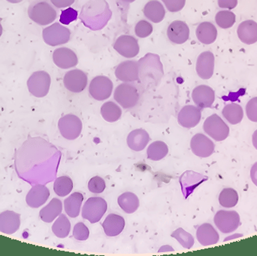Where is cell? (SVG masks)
I'll use <instances>...</instances> for the list:
<instances>
[{
  "label": "cell",
  "instance_id": "6da1fadb",
  "mask_svg": "<svg viewBox=\"0 0 257 256\" xmlns=\"http://www.w3.org/2000/svg\"><path fill=\"white\" fill-rule=\"evenodd\" d=\"M54 153L55 148L43 138H29L15 153L18 177L31 186L45 184L50 180V163Z\"/></svg>",
  "mask_w": 257,
  "mask_h": 256
},
{
  "label": "cell",
  "instance_id": "7a4b0ae2",
  "mask_svg": "<svg viewBox=\"0 0 257 256\" xmlns=\"http://www.w3.org/2000/svg\"><path fill=\"white\" fill-rule=\"evenodd\" d=\"M111 16L112 12L105 0H90L83 6L80 19L86 27L97 31L107 25Z\"/></svg>",
  "mask_w": 257,
  "mask_h": 256
},
{
  "label": "cell",
  "instance_id": "3957f363",
  "mask_svg": "<svg viewBox=\"0 0 257 256\" xmlns=\"http://www.w3.org/2000/svg\"><path fill=\"white\" fill-rule=\"evenodd\" d=\"M139 79L145 86H157L164 75L160 56L148 53L138 62Z\"/></svg>",
  "mask_w": 257,
  "mask_h": 256
},
{
  "label": "cell",
  "instance_id": "277c9868",
  "mask_svg": "<svg viewBox=\"0 0 257 256\" xmlns=\"http://www.w3.org/2000/svg\"><path fill=\"white\" fill-rule=\"evenodd\" d=\"M28 16L36 24L45 26L55 21L57 13L48 2L38 0L33 2L29 6Z\"/></svg>",
  "mask_w": 257,
  "mask_h": 256
},
{
  "label": "cell",
  "instance_id": "5b68a950",
  "mask_svg": "<svg viewBox=\"0 0 257 256\" xmlns=\"http://www.w3.org/2000/svg\"><path fill=\"white\" fill-rule=\"evenodd\" d=\"M108 204L106 201L101 197H92L88 198L83 206L81 215L84 219L90 223L99 222L106 213Z\"/></svg>",
  "mask_w": 257,
  "mask_h": 256
},
{
  "label": "cell",
  "instance_id": "8992f818",
  "mask_svg": "<svg viewBox=\"0 0 257 256\" xmlns=\"http://www.w3.org/2000/svg\"><path fill=\"white\" fill-rule=\"evenodd\" d=\"M51 78L49 74L45 71L33 72L27 81L29 91L35 97L42 98L49 93Z\"/></svg>",
  "mask_w": 257,
  "mask_h": 256
},
{
  "label": "cell",
  "instance_id": "52a82bcc",
  "mask_svg": "<svg viewBox=\"0 0 257 256\" xmlns=\"http://www.w3.org/2000/svg\"><path fill=\"white\" fill-rule=\"evenodd\" d=\"M114 100L124 109L134 108L139 101V90L133 84L123 83L117 86L114 90Z\"/></svg>",
  "mask_w": 257,
  "mask_h": 256
},
{
  "label": "cell",
  "instance_id": "ba28073f",
  "mask_svg": "<svg viewBox=\"0 0 257 256\" xmlns=\"http://www.w3.org/2000/svg\"><path fill=\"white\" fill-rule=\"evenodd\" d=\"M203 129L205 133L216 141L226 140L229 135V128L223 119L214 114L204 122Z\"/></svg>",
  "mask_w": 257,
  "mask_h": 256
},
{
  "label": "cell",
  "instance_id": "9c48e42d",
  "mask_svg": "<svg viewBox=\"0 0 257 256\" xmlns=\"http://www.w3.org/2000/svg\"><path fill=\"white\" fill-rule=\"evenodd\" d=\"M214 222L223 234L234 232L241 225L239 214L234 210H219L214 216Z\"/></svg>",
  "mask_w": 257,
  "mask_h": 256
},
{
  "label": "cell",
  "instance_id": "30bf717a",
  "mask_svg": "<svg viewBox=\"0 0 257 256\" xmlns=\"http://www.w3.org/2000/svg\"><path fill=\"white\" fill-rule=\"evenodd\" d=\"M58 129L63 138L73 141L81 135L82 122L79 117L74 114H66L59 120Z\"/></svg>",
  "mask_w": 257,
  "mask_h": 256
},
{
  "label": "cell",
  "instance_id": "8fae6325",
  "mask_svg": "<svg viewBox=\"0 0 257 256\" xmlns=\"http://www.w3.org/2000/svg\"><path fill=\"white\" fill-rule=\"evenodd\" d=\"M42 36L47 45L57 46L64 45L70 40L71 31L59 23H54L50 27L44 29Z\"/></svg>",
  "mask_w": 257,
  "mask_h": 256
},
{
  "label": "cell",
  "instance_id": "7c38bea8",
  "mask_svg": "<svg viewBox=\"0 0 257 256\" xmlns=\"http://www.w3.org/2000/svg\"><path fill=\"white\" fill-rule=\"evenodd\" d=\"M113 82L106 76H97L92 80L89 87L90 96L97 101H104L111 96L113 91Z\"/></svg>",
  "mask_w": 257,
  "mask_h": 256
},
{
  "label": "cell",
  "instance_id": "4fadbf2b",
  "mask_svg": "<svg viewBox=\"0 0 257 256\" xmlns=\"http://www.w3.org/2000/svg\"><path fill=\"white\" fill-rule=\"evenodd\" d=\"M88 78L87 74L80 69H74L66 72L63 78L65 87L72 93H79L87 87Z\"/></svg>",
  "mask_w": 257,
  "mask_h": 256
},
{
  "label": "cell",
  "instance_id": "5bb4252c",
  "mask_svg": "<svg viewBox=\"0 0 257 256\" xmlns=\"http://www.w3.org/2000/svg\"><path fill=\"white\" fill-rule=\"evenodd\" d=\"M190 148L193 154L201 158H207L214 153L215 145L204 134L197 133L192 138Z\"/></svg>",
  "mask_w": 257,
  "mask_h": 256
},
{
  "label": "cell",
  "instance_id": "9a60e30c",
  "mask_svg": "<svg viewBox=\"0 0 257 256\" xmlns=\"http://www.w3.org/2000/svg\"><path fill=\"white\" fill-rule=\"evenodd\" d=\"M114 48L118 54L126 58H133L139 53V45L137 39L128 35L120 36L116 40Z\"/></svg>",
  "mask_w": 257,
  "mask_h": 256
},
{
  "label": "cell",
  "instance_id": "2e32d148",
  "mask_svg": "<svg viewBox=\"0 0 257 256\" xmlns=\"http://www.w3.org/2000/svg\"><path fill=\"white\" fill-rule=\"evenodd\" d=\"M202 118V111L197 106L186 105L183 107L178 115L180 126L187 129L196 127Z\"/></svg>",
  "mask_w": 257,
  "mask_h": 256
},
{
  "label": "cell",
  "instance_id": "e0dca14e",
  "mask_svg": "<svg viewBox=\"0 0 257 256\" xmlns=\"http://www.w3.org/2000/svg\"><path fill=\"white\" fill-rule=\"evenodd\" d=\"M192 99L200 109L211 108L215 100V92L208 86H198L193 90Z\"/></svg>",
  "mask_w": 257,
  "mask_h": 256
},
{
  "label": "cell",
  "instance_id": "ac0fdd59",
  "mask_svg": "<svg viewBox=\"0 0 257 256\" xmlns=\"http://www.w3.org/2000/svg\"><path fill=\"white\" fill-rule=\"evenodd\" d=\"M115 76L125 83L135 82L139 80V64L134 60H126L116 68Z\"/></svg>",
  "mask_w": 257,
  "mask_h": 256
},
{
  "label": "cell",
  "instance_id": "d6986e66",
  "mask_svg": "<svg viewBox=\"0 0 257 256\" xmlns=\"http://www.w3.org/2000/svg\"><path fill=\"white\" fill-rule=\"evenodd\" d=\"M53 61L57 67L63 69H70L78 65L76 54L68 48H60L53 53Z\"/></svg>",
  "mask_w": 257,
  "mask_h": 256
},
{
  "label": "cell",
  "instance_id": "ffe728a7",
  "mask_svg": "<svg viewBox=\"0 0 257 256\" xmlns=\"http://www.w3.org/2000/svg\"><path fill=\"white\" fill-rule=\"evenodd\" d=\"M50 197V190L45 184L32 186L26 197L27 205L32 208H39L46 203Z\"/></svg>",
  "mask_w": 257,
  "mask_h": 256
},
{
  "label": "cell",
  "instance_id": "44dd1931",
  "mask_svg": "<svg viewBox=\"0 0 257 256\" xmlns=\"http://www.w3.org/2000/svg\"><path fill=\"white\" fill-rule=\"evenodd\" d=\"M214 61V54L211 51H205L199 56L196 61V70L199 78L208 80L213 76Z\"/></svg>",
  "mask_w": 257,
  "mask_h": 256
},
{
  "label": "cell",
  "instance_id": "7402d4cb",
  "mask_svg": "<svg viewBox=\"0 0 257 256\" xmlns=\"http://www.w3.org/2000/svg\"><path fill=\"white\" fill-rule=\"evenodd\" d=\"M167 36L171 42L182 45L190 38V29L184 21H173L168 28Z\"/></svg>",
  "mask_w": 257,
  "mask_h": 256
},
{
  "label": "cell",
  "instance_id": "603a6c76",
  "mask_svg": "<svg viewBox=\"0 0 257 256\" xmlns=\"http://www.w3.org/2000/svg\"><path fill=\"white\" fill-rule=\"evenodd\" d=\"M21 227V215L11 210L0 213V232L13 234Z\"/></svg>",
  "mask_w": 257,
  "mask_h": 256
},
{
  "label": "cell",
  "instance_id": "cb8c5ba5",
  "mask_svg": "<svg viewBox=\"0 0 257 256\" xmlns=\"http://www.w3.org/2000/svg\"><path fill=\"white\" fill-rule=\"evenodd\" d=\"M238 38L242 43L253 45L257 42V23L252 20L243 21L237 30Z\"/></svg>",
  "mask_w": 257,
  "mask_h": 256
},
{
  "label": "cell",
  "instance_id": "d4e9b609",
  "mask_svg": "<svg viewBox=\"0 0 257 256\" xmlns=\"http://www.w3.org/2000/svg\"><path fill=\"white\" fill-rule=\"evenodd\" d=\"M196 238L201 245L207 246L218 243L220 236L211 224L204 223L197 228Z\"/></svg>",
  "mask_w": 257,
  "mask_h": 256
},
{
  "label": "cell",
  "instance_id": "484cf974",
  "mask_svg": "<svg viewBox=\"0 0 257 256\" xmlns=\"http://www.w3.org/2000/svg\"><path fill=\"white\" fill-rule=\"evenodd\" d=\"M104 232L108 237H116L121 234L125 228V220L120 215H108L102 223Z\"/></svg>",
  "mask_w": 257,
  "mask_h": 256
},
{
  "label": "cell",
  "instance_id": "4316f807",
  "mask_svg": "<svg viewBox=\"0 0 257 256\" xmlns=\"http://www.w3.org/2000/svg\"><path fill=\"white\" fill-rule=\"evenodd\" d=\"M150 135L145 129H137L128 134L126 142L128 148L136 152L142 151L150 141Z\"/></svg>",
  "mask_w": 257,
  "mask_h": 256
},
{
  "label": "cell",
  "instance_id": "83f0119b",
  "mask_svg": "<svg viewBox=\"0 0 257 256\" xmlns=\"http://www.w3.org/2000/svg\"><path fill=\"white\" fill-rule=\"evenodd\" d=\"M196 35L201 43L211 45L217 39V30L212 23H201L196 29Z\"/></svg>",
  "mask_w": 257,
  "mask_h": 256
},
{
  "label": "cell",
  "instance_id": "f1b7e54d",
  "mask_svg": "<svg viewBox=\"0 0 257 256\" xmlns=\"http://www.w3.org/2000/svg\"><path fill=\"white\" fill-rule=\"evenodd\" d=\"M63 204L58 198H53L48 205L42 209L39 212V216L43 222L51 223L56 218L62 213Z\"/></svg>",
  "mask_w": 257,
  "mask_h": 256
},
{
  "label": "cell",
  "instance_id": "f546056e",
  "mask_svg": "<svg viewBox=\"0 0 257 256\" xmlns=\"http://www.w3.org/2000/svg\"><path fill=\"white\" fill-rule=\"evenodd\" d=\"M144 15L149 21L158 24L164 19L166 11L160 2L151 0L145 5Z\"/></svg>",
  "mask_w": 257,
  "mask_h": 256
},
{
  "label": "cell",
  "instance_id": "4dcf8cb0",
  "mask_svg": "<svg viewBox=\"0 0 257 256\" xmlns=\"http://www.w3.org/2000/svg\"><path fill=\"white\" fill-rule=\"evenodd\" d=\"M84 196L81 192H74L64 201V209L66 214L71 218L79 216Z\"/></svg>",
  "mask_w": 257,
  "mask_h": 256
},
{
  "label": "cell",
  "instance_id": "1f68e13d",
  "mask_svg": "<svg viewBox=\"0 0 257 256\" xmlns=\"http://www.w3.org/2000/svg\"><path fill=\"white\" fill-rule=\"evenodd\" d=\"M117 203L120 208L128 214L135 213L140 205L137 195L130 192H126L120 195L117 199Z\"/></svg>",
  "mask_w": 257,
  "mask_h": 256
},
{
  "label": "cell",
  "instance_id": "d6a6232c",
  "mask_svg": "<svg viewBox=\"0 0 257 256\" xmlns=\"http://www.w3.org/2000/svg\"><path fill=\"white\" fill-rule=\"evenodd\" d=\"M222 114L223 117L232 125H236L241 123L244 117L242 107L236 103L226 105L222 111Z\"/></svg>",
  "mask_w": 257,
  "mask_h": 256
},
{
  "label": "cell",
  "instance_id": "836d02e7",
  "mask_svg": "<svg viewBox=\"0 0 257 256\" xmlns=\"http://www.w3.org/2000/svg\"><path fill=\"white\" fill-rule=\"evenodd\" d=\"M101 115L105 121L114 123L120 120L122 110L120 106L113 102H107L101 107Z\"/></svg>",
  "mask_w": 257,
  "mask_h": 256
},
{
  "label": "cell",
  "instance_id": "e575fe53",
  "mask_svg": "<svg viewBox=\"0 0 257 256\" xmlns=\"http://www.w3.org/2000/svg\"><path fill=\"white\" fill-rule=\"evenodd\" d=\"M169 153V147L161 141H155L150 144L147 150L148 159L152 161H160L164 159Z\"/></svg>",
  "mask_w": 257,
  "mask_h": 256
},
{
  "label": "cell",
  "instance_id": "d590c367",
  "mask_svg": "<svg viewBox=\"0 0 257 256\" xmlns=\"http://www.w3.org/2000/svg\"><path fill=\"white\" fill-rule=\"evenodd\" d=\"M71 231V222L65 214H60L52 225L54 235L59 238H66Z\"/></svg>",
  "mask_w": 257,
  "mask_h": 256
},
{
  "label": "cell",
  "instance_id": "8d00e7d4",
  "mask_svg": "<svg viewBox=\"0 0 257 256\" xmlns=\"http://www.w3.org/2000/svg\"><path fill=\"white\" fill-rule=\"evenodd\" d=\"M238 192L232 188H225L219 195V202L222 207L232 208L237 205L238 202Z\"/></svg>",
  "mask_w": 257,
  "mask_h": 256
},
{
  "label": "cell",
  "instance_id": "74e56055",
  "mask_svg": "<svg viewBox=\"0 0 257 256\" xmlns=\"http://www.w3.org/2000/svg\"><path fill=\"white\" fill-rule=\"evenodd\" d=\"M73 189V181L68 176L57 177L54 183V192L58 196L65 197L69 195Z\"/></svg>",
  "mask_w": 257,
  "mask_h": 256
},
{
  "label": "cell",
  "instance_id": "f35d334b",
  "mask_svg": "<svg viewBox=\"0 0 257 256\" xmlns=\"http://www.w3.org/2000/svg\"><path fill=\"white\" fill-rule=\"evenodd\" d=\"M215 21L222 29L231 28L236 21V16L230 11H220L216 15Z\"/></svg>",
  "mask_w": 257,
  "mask_h": 256
},
{
  "label": "cell",
  "instance_id": "ab89813d",
  "mask_svg": "<svg viewBox=\"0 0 257 256\" xmlns=\"http://www.w3.org/2000/svg\"><path fill=\"white\" fill-rule=\"evenodd\" d=\"M171 236L175 240H178L180 244L185 249H191L194 245V238H193V235L190 233L187 232L183 228H179L175 230Z\"/></svg>",
  "mask_w": 257,
  "mask_h": 256
},
{
  "label": "cell",
  "instance_id": "60d3db41",
  "mask_svg": "<svg viewBox=\"0 0 257 256\" xmlns=\"http://www.w3.org/2000/svg\"><path fill=\"white\" fill-rule=\"evenodd\" d=\"M153 26L148 21L142 20L139 21L135 27V33L136 36L141 39H145L151 36L153 33Z\"/></svg>",
  "mask_w": 257,
  "mask_h": 256
},
{
  "label": "cell",
  "instance_id": "b9f144b4",
  "mask_svg": "<svg viewBox=\"0 0 257 256\" xmlns=\"http://www.w3.org/2000/svg\"><path fill=\"white\" fill-rule=\"evenodd\" d=\"M105 187H106V184L105 180L99 176L92 177L88 183V189L92 193H102L105 190Z\"/></svg>",
  "mask_w": 257,
  "mask_h": 256
},
{
  "label": "cell",
  "instance_id": "7bdbcfd3",
  "mask_svg": "<svg viewBox=\"0 0 257 256\" xmlns=\"http://www.w3.org/2000/svg\"><path fill=\"white\" fill-rule=\"evenodd\" d=\"M90 236L89 228L83 222H78L73 228V237L75 240L84 241L87 240Z\"/></svg>",
  "mask_w": 257,
  "mask_h": 256
},
{
  "label": "cell",
  "instance_id": "ee69618b",
  "mask_svg": "<svg viewBox=\"0 0 257 256\" xmlns=\"http://www.w3.org/2000/svg\"><path fill=\"white\" fill-rule=\"evenodd\" d=\"M78 13L76 10L72 8H69L66 10L62 11L60 17V22L63 25H69V24L78 19Z\"/></svg>",
  "mask_w": 257,
  "mask_h": 256
},
{
  "label": "cell",
  "instance_id": "f6af8a7d",
  "mask_svg": "<svg viewBox=\"0 0 257 256\" xmlns=\"http://www.w3.org/2000/svg\"><path fill=\"white\" fill-rule=\"evenodd\" d=\"M246 114L250 121L257 123V97L253 98L246 105Z\"/></svg>",
  "mask_w": 257,
  "mask_h": 256
},
{
  "label": "cell",
  "instance_id": "bcb514c9",
  "mask_svg": "<svg viewBox=\"0 0 257 256\" xmlns=\"http://www.w3.org/2000/svg\"><path fill=\"white\" fill-rule=\"evenodd\" d=\"M168 10L171 12H178L182 10L185 6L186 0H162Z\"/></svg>",
  "mask_w": 257,
  "mask_h": 256
},
{
  "label": "cell",
  "instance_id": "7dc6e473",
  "mask_svg": "<svg viewBox=\"0 0 257 256\" xmlns=\"http://www.w3.org/2000/svg\"><path fill=\"white\" fill-rule=\"evenodd\" d=\"M238 5V0H218L219 7L232 10Z\"/></svg>",
  "mask_w": 257,
  "mask_h": 256
},
{
  "label": "cell",
  "instance_id": "c3c4849f",
  "mask_svg": "<svg viewBox=\"0 0 257 256\" xmlns=\"http://www.w3.org/2000/svg\"><path fill=\"white\" fill-rule=\"evenodd\" d=\"M75 0H51V3L58 9L69 7L74 4Z\"/></svg>",
  "mask_w": 257,
  "mask_h": 256
},
{
  "label": "cell",
  "instance_id": "681fc988",
  "mask_svg": "<svg viewBox=\"0 0 257 256\" xmlns=\"http://www.w3.org/2000/svg\"><path fill=\"white\" fill-rule=\"evenodd\" d=\"M250 178H251L253 184L257 186V162L253 164L251 169H250Z\"/></svg>",
  "mask_w": 257,
  "mask_h": 256
},
{
  "label": "cell",
  "instance_id": "f907efd6",
  "mask_svg": "<svg viewBox=\"0 0 257 256\" xmlns=\"http://www.w3.org/2000/svg\"><path fill=\"white\" fill-rule=\"evenodd\" d=\"M252 142H253V147L257 150V129L253 132V136H252Z\"/></svg>",
  "mask_w": 257,
  "mask_h": 256
},
{
  "label": "cell",
  "instance_id": "816d5d0a",
  "mask_svg": "<svg viewBox=\"0 0 257 256\" xmlns=\"http://www.w3.org/2000/svg\"><path fill=\"white\" fill-rule=\"evenodd\" d=\"M243 234H235V235L231 236V237H226V239H225V241L226 240H232V239L238 238V237H242Z\"/></svg>",
  "mask_w": 257,
  "mask_h": 256
},
{
  "label": "cell",
  "instance_id": "f5cc1de1",
  "mask_svg": "<svg viewBox=\"0 0 257 256\" xmlns=\"http://www.w3.org/2000/svg\"><path fill=\"white\" fill-rule=\"evenodd\" d=\"M6 1H8L9 3H21L22 0H6Z\"/></svg>",
  "mask_w": 257,
  "mask_h": 256
},
{
  "label": "cell",
  "instance_id": "db71d44e",
  "mask_svg": "<svg viewBox=\"0 0 257 256\" xmlns=\"http://www.w3.org/2000/svg\"><path fill=\"white\" fill-rule=\"evenodd\" d=\"M121 1L124 2L126 3H132L136 1V0H121Z\"/></svg>",
  "mask_w": 257,
  "mask_h": 256
},
{
  "label": "cell",
  "instance_id": "11a10c76",
  "mask_svg": "<svg viewBox=\"0 0 257 256\" xmlns=\"http://www.w3.org/2000/svg\"><path fill=\"white\" fill-rule=\"evenodd\" d=\"M3 29L2 27V24H0V37H1L2 34H3Z\"/></svg>",
  "mask_w": 257,
  "mask_h": 256
}]
</instances>
